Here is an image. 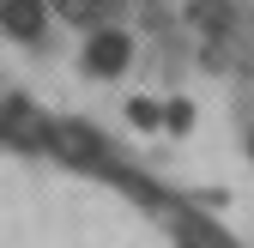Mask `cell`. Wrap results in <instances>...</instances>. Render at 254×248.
I'll return each instance as SVG.
<instances>
[{
	"label": "cell",
	"mask_w": 254,
	"mask_h": 248,
	"mask_svg": "<svg viewBox=\"0 0 254 248\" xmlns=\"http://www.w3.org/2000/svg\"><path fill=\"white\" fill-rule=\"evenodd\" d=\"M127 61H133V49H127L121 30H97V37L85 43V73H97V79H115Z\"/></svg>",
	"instance_id": "1"
},
{
	"label": "cell",
	"mask_w": 254,
	"mask_h": 248,
	"mask_svg": "<svg viewBox=\"0 0 254 248\" xmlns=\"http://www.w3.org/2000/svg\"><path fill=\"white\" fill-rule=\"evenodd\" d=\"M0 24L12 37H43V0H0Z\"/></svg>",
	"instance_id": "2"
},
{
	"label": "cell",
	"mask_w": 254,
	"mask_h": 248,
	"mask_svg": "<svg viewBox=\"0 0 254 248\" xmlns=\"http://www.w3.org/2000/svg\"><path fill=\"white\" fill-rule=\"evenodd\" d=\"M61 151L79 164H103V133L85 127V121H73V127H61Z\"/></svg>",
	"instance_id": "3"
},
{
	"label": "cell",
	"mask_w": 254,
	"mask_h": 248,
	"mask_svg": "<svg viewBox=\"0 0 254 248\" xmlns=\"http://www.w3.org/2000/svg\"><path fill=\"white\" fill-rule=\"evenodd\" d=\"M55 6L67 12V18H85V24H91V18H103V0H55Z\"/></svg>",
	"instance_id": "4"
},
{
	"label": "cell",
	"mask_w": 254,
	"mask_h": 248,
	"mask_svg": "<svg viewBox=\"0 0 254 248\" xmlns=\"http://www.w3.org/2000/svg\"><path fill=\"white\" fill-rule=\"evenodd\" d=\"M200 24L206 30H224L230 24V6H224V0H200Z\"/></svg>",
	"instance_id": "5"
}]
</instances>
